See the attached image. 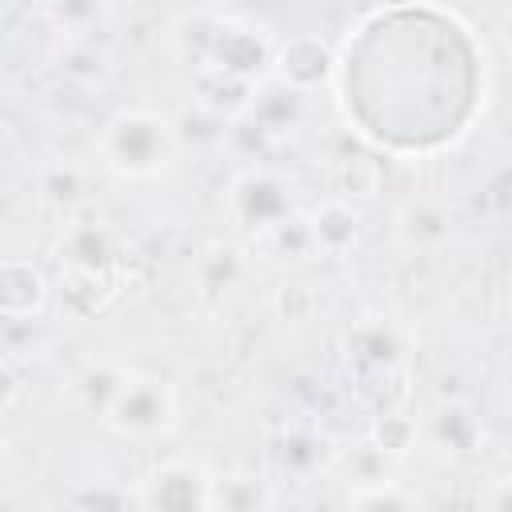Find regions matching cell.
<instances>
[{
    "label": "cell",
    "mask_w": 512,
    "mask_h": 512,
    "mask_svg": "<svg viewBox=\"0 0 512 512\" xmlns=\"http://www.w3.org/2000/svg\"><path fill=\"white\" fill-rule=\"evenodd\" d=\"M176 52L188 64V72L224 68V72H240V76H252V80L272 72V44H268L264 32H256L244 20L204 12V8L188 12L176 24Z\"/></svg>",
    "instance_id": "obj_1"
},
{
    "label": "cell",
    "mask_w": 512,
    "mask_h": 512,
    "mask_svg": "<svg viewBox=\"0 0 512 512\" xmlns=\"http://www.w3.org/2000/svg\"><path fill=\"white\" fill-rule=\"evenodd\" d=\"M100 160L124 180H152L176 160V128L152 108H120L100 128Z\"/></svg>",
    "instance_id": "obj_2"
},
{
    "label": "cell",
    "mask_w": 512,
    "mask_h": 512,
    "mask_svg": "<svg viewBox=\"0 0 512 512\" xmlns=\"http://www.w3.org/2000/svg\"><path fill=\"white\" fill-rule=\"evenodd\" d=\"M100 420L120 436H160L176 424V396L160 376L128 372Z\"/></svg>",
    "instance_id": "obj_3"
},
{
    "label": "cell",
    "mask_w": 512,
    "mask_h": 512,
    "mask_svg": "<svg viewBox=\"0 0 512 512\" xmlns=\"http://www.w3.org/2000/svg\"><path fill=\"white\" fill-rule=\"evenodd\" d=\"M292 212H296L292 184L284 176H276L272 168H248L228 188V216L252 240L260 232H268L272 224H280L284 216H292Z\"/></svg>",
    "instance_id": "obj_4"
},
{
    "label": "cell",
    "mask_w": 512,
    "mask_h": 512,
    "mask_svg": "<svg viewBox=\"0 0 512 512\" xmlns=\"http://www.w3.org/2000/svg\"><path fill=\"white\" fill-rule=\"evenodd\" d=\"M140 508H160V512H192V508H212V476L196 460H164L156 464L140 492Z\"/></svg>",
    "instance_id": "obj_5"
},
{
    "label": "cell",
    "mask_w": 512,
    "mask_h": 512,
    "mask_svg": "<svg viewBox=\"0 0 512 512\" xmlns=\"http://www.w3.org/2000/svg\"><path fill=\"white\" fill-rule=\"evenodd\" d=\"M336 76V52L324 36L316 32H300V36H288L272 48V80L312 96L320 88H328Z\"/></svg>",
    "instance_id": "obj_6"
},
{
    "label": "cell",
    "mask_w": 512,
    "mask_h": 512,
    "mask_svg": "<svg viewBox=\"0 0 512 512\" xmlns=\"http://www.w3.org/2000/svg\"><path fill=\"white\" fill-rule=\"evenodd\" d=\"M128 272H104V268H80V264H60L56 272V292H60V308L76 320H92L100 316L124 288Z\"/></svg>",
    "instance_id": "obj_7"
},
{
    "label": "cell",
    "mask_w": 512,
    "mask_h": 512,
    "mask_svg": "<svg viewBox=\"0 0 512 512\" xmlns=\"http://www.w3.org/2000/svg\"><path fill=\"white\" fill-rule=\"evenodd\" d=\"M52 300V284L36 260L8 256L0 264V316L4 320H40Z\"/></svg>",
    "instance_id": "obj_8"
},
{
    "label": "cell",
    "mask_w": 512,
    "mask_h": 512,
    "mask_svg": "<svg viewBox=\"0 0 512 512\" xmlns=\"http://www.w3.org/2000/svg\"><path fill=\"white\" fill-rule=\"evenodd\" d=\"M260 92V80L240 76V72H224V68H196L192 72V96L196 108L216 116V120H240L252 112Z\"/></svg>",
    "instance_id": "obj_9"
},
{
    "label": "cell",
    "mask_w": 512,
    "mask_h": 512,
    "mask_svg": "<svg viewBox=\"0 0 512 512\" xmlns=\"http://www.w3.org/2000/svg\"><path fill=\"white\" fill-rule=\"evenodd\" d=\"M60 264H80V268H104V272H128V252L116 240V232L104 220H80L64 232L60 240Z\"/></svg>",
    "instance_id": "obj_10"
},
{
    "label": "cell",
    "mask_w": 512,
    "mask_h": 512,
    "mask_svg": "<svg viewBox=\"0 0 512 512\" xmlns=\"http://www.w3.org/2000/svg\"><path fill=\"white\" fill-rule=\"evenodd\" d=\"M348 364L356 368L360 380H384L400 372V340L384 324H360L348 332Z\"/></svg>",
    "instance_id": "obj_11"
},
{
    "label": "cell",
    "mask_w": 512,
    "mask_h": 512,
    "mask_svg": "<svg viewBox=\"0 0 512 512\" xmlns=\"http://www.w3.org/2000/svg\"><path fill=\"white\" fill-rule=\"evenodd\" d=\"M308 228L320 256H348L360 240V208L348 196H332L308 212Z\"/></svg>",
    "instance_id": "obj_12"
},
{
    "label": "cell",
    "mask_w": 512,
    "mask_h": 512,
    "mask_svg": "<svg viewBox=\"0 0 512 512\" xmlns=\"http://www.w3.org/2000/svg\"><path fill=\"white\" fill-rule=\"evenodd\" d=\"M428 432L448 456H472L480 448V440H484V424H480V416H476V408L468 400L436 404L432 416H428Z\"/></svg>",
    "instance_id": "obj_13"
},
{
    "label": "cell",
    "mask_w": 512,
    "mask_h": 512,
    "mask_svg": "<svg viewBox=\"0 0 512 512\" xmlns=\"http://www.w3.org/2000/svg\"><path fill=\"white\" fill-rule=\"evenodd\" d=\"M304 100H308L304 92H296V88L272 80V84H260L256 104H252L248 116H252L268 136H284V132H292V128L304 124V116H308V104H304Z\"/></svg>",
    "instance_id": "obj_14"
},
{
    "label": "cell",
    "mask_w": 512,
    "mask_h": 512,
    "mask_svg": "<svg viewBox=\"0 0 512 512\" xmlns=\"http://www.w3.org/2000/svg\"><path fill=\"white\" fill-rule=\"evenodd\" d=\"M52 64L64 80H72L80 88H100L112 76V52L96 40H60Z\"/></svg>",
    "instance_id": "obj_15"
},
{
    "label": "cell",
    "mask_w": 512,
    "mask_h": 512,
    "mask_svg": "<svg viewBox=\"0 0 512 512\" xmlns=\"http://www.w3.org/2000/svg\"><path fill=\"white\" fill-rule=\"evenodd\" d=\"M40 12L60 40H96L108 24V0H40Z\"/></svg>",
    "instance_id": "obj_16"
},
{
    "label": "cell",
    "mask_w": 512,
    "mask_h": 512,
    "mask_svg": "<svg viewBox=\"0 0 512 512\" xmlns=\"http://www.w3.org/2000/svg\"><path fill=\"white\" fill-rule=\"evenodd\" d=\"M240 272H244V256H240L236 244H224V240L204 244L200 256L192 260V276H196V284H200L204 296L228 292V288L240 280Z\"/></svg>",
    "instance_id": "obj_17"
},
{
    "label": "cell",
    "mask_w": 512,
    "mask_h": 512,
    "mask_svg": "<svg viewBox=\"0 0 512 512\" xmlns=\"http://www.w3.org/2000/svg\"><path fill=\"white\" fill-rule=\"evenodd\" d=\"M256 244H260L272 260H292V264H304V260L320 256V252H316V240H312V228H308V216H296V212L284 216L280 224H272L268 232H260Z\"/></svg>",
    "instance_id": "obj_18"
},
{
    "label": "cell",
    "mask_w": 512,
    "mask_h": 512,
    "mask_svg": "<svg viewBox=\"0 0 512 512\" xmlns=\"http://www.w3.org/2000/svg\"><path fill=\"white\" fill-rule=\"evenodd\" d=\"M420 424L404 412V408H380L372 428H368V444L388 460V456H408L416 448Z\"/></svg>",
    "instance_id": "obj_19"
},
{
    "label": "cell",
    "mask_w": 512,
    "mask_h": 512,
    "mask_svg": "<svg viewBox=\"0 0 512 512\" xmlns=\"http://www.w3.org/2000/svg\"><path fill=\"white\" fill-rule=\"evenodd\" d=\"M400 236L412 248H436L440 240H448V216L440 204L432 200H412L400 212Z\"/></svg>",
    "instance_id": "obj_20"
},
{
    "label": "cell",
    "mask_w": 512,
    "mask_h": 512,
    "mask_svg": "<svg viewBox=\"0 0 512 512\" xmlns=\"http://www.w3.org/2000/svg\"><path fill=\"white\" fill-rule=\"evenodd\" d=\"M272 492L256 476H212V508L224 512H256L268 508Z\"/></svg>",
    "instance_id": "obj_21"
},
{
    "label": "cell",
    "mask_w": 512,
    "mask_h": 512,
    "mask_svg": "<svg viewBox=\"0 0 512 512\" xmlns=\"http://www.w3.org/2000/svg\"><path fill=\"white\" fill-rule=\"evenodd\" d=\"M40 196L56 208H80L88 200V172L72 160L64 164H52L44 176H40Z\"/></svg>",
    "instance_id": "obj_22"
},
{
    "label": "cell",
    "mask_w": 512,
    "mask_h": 512,
    "mask_svg": "<svg viewBox=\"0 0 512 512\" xmlns=\"http://www.w3.org/2000/svg\"><path fill=\"white\" fill-rule=\"evenodd\" d=\"M380 180H384L380 160H372V156H364V152L344 156L340 168H336L340 196H348V200H372V196L380 192Z\"/></svg>",
    "instance_id": "obj_23"
},
{
    "label": "cell",
    "mask_w": 512,
    "mask_h": 512,
    "mask_svg": "<svg viewBox=\"0 0 512 512\" xmlns=\"http://www.w3.org/2000/svg\"><path fill=\"white\" fill-rule=\"evenodd\" d=\"M348 508H368V512H404V508H416V496L412 492H404L400 484H392V480H384V476H376V480H360L348 496Z\"/></svg>",
    "instance_id": "obj_24"
},
{
    "label": "cell",
    "mask_w": 512,
    "mask_h": 512,
    "mask_svg": "<svg viewBox=\"0 0 512 512\" xmlns=\"http://www.w3.org/2000/svg\"><path fill=\"white\" fill-rule=\"evenodd\" d=\"M124 368H116V364H92L80 380H76V396L84 400V408L88 412H96V416H104L108 412V404H112V396L120 392V384H124Z\"/></svg>",
    "instance_id": "obj_25"
},
{
    "label": "cell",
    "mask_w": 512,
    "mask_h": 512,
    "mask_svg": "<svg viewBox=\"0 0 512 512\" xmlns=\"http://www.w3.org/2000/svg\"><path fill=\"white\" fill-rule=\"evenodd\" d=\"M316 308H320V296H316V288L308 280H284L272 292V312L284 324H304V320L316 316Z\"/></svg>",
    "instance_id": "obj_26"
},
{
    "label": "cell",
    "mask_w": 512,
    "mask_h": 512,
    "mask_svg": "<svg viewBox=\"0 0 512 512\" xmlns=\"http://www.w3.org/2000/svg\"><path fill=\"white\" fill-rule=\"evenodd\" d=\"M312 444H316V436H304V432H288V436H284V444H280L276 452L284 456V464H288L292 472H312V468L324 460V448L316 452Z\"/></svg>",
    "instance_id": "obj_27"
},
{
    "label": "cell",
    "mask_w": 512,
    "mask_h": 512,
    "mask_svg": "<svg viewBox=\"0 0 512 512\" xmlns=\"http://www.w3.org/2000/svg\"><path fill=\"white\" fill-rule=\"evenodd\" d=\"M132 496L116 492V488H84L72 496V508H128Z\"/></svg>",
    "instance_id": "obj_28"
},
{
    "label": "cell",
    "mask_w": 512,
    "mask_h": 512,
    "mask_svg": "<svg viewBox=\"0 0 512 512\" xmlns=\"http://www.w3.org/2000/svg\"><path fill=\"white\" fill-rule=\"evenodd\" d=\"M480 504H484V508H500V512H512V472L496 476V480H492V488L480 496Z\"/></svg>",
    "instance_id": "obj_29"
},
{
    "label": "cell",
    "mask_w": 512,
    "mask_h": 512,
    "mask_svg": "<svg viewBox=\"0 0 512 512\" xmlns=\"http://www.w3.org/2000/svg\"><path fill=\"white\" fill-rule=\"evenodd\" d=\"M504 36H508V44H512V20H508V24H504Z\"/></svg>",
    "instance_id": "obj_30"
}]
</instances>
